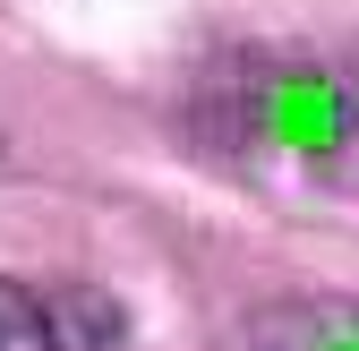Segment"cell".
<instances>
[{
  "mask_svg": "<svg viewBox=\"0 0 359 351\" xmlns=\"http://www.w3.org/2000/svg\"><path fill=\"white\" fill-rule=\"evenodd\" d=\"M197 120L222 154L240 163H299V171H342L359 163V60L325 52H231Z\"/></svg>",
  "mask_w": 359,
  "mask_h": 351,
  "instance_id": "1",
  "label": "cell"
},
{
  "mask_svg": "<svg viewBox=\"0 0 359 351\" xmlns=\"http://www.w3.org/2000/svg\"><path fill=\"white\" fill-rule=\"evenodd\" d=\"M128 317L95 283H18L0 274V351H120Z\"/></svg>",
  "mask_w": 359,
  "mask_h": 351,
  "instance_id": "2",
  "label": "cell"
},
{
  "mask_svg": "<svg viewBox=\"0 0 359 351\" xmlns=\"http://www.w3.org/2000/svg\"><path fill=\"white\" fill-rule=\"evenodd\" d=\"M257 351H359V300H283L257 317Z\"/></svg>",
  "mask_w": 359,
  "mask_h": 351,
  "instance_id": "3",
  "label": "cell"
}]
</instances>
